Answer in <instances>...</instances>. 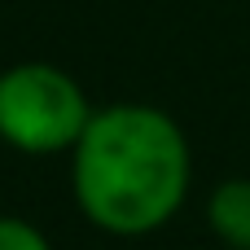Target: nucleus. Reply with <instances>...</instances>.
Here are the masks:
<instances>
[{"instance_id":"20e7f679","label":"nucleus","mask_w":250,"mask_h":250,"mask_svg":"<svg viewBox=\"0 0 250 250\" xmlns=\"http://www.w3.org/2000/svg\"><path fill=\"white\" fill-rule=\"evenodd\" d=\"M0 250H48V242L22 220H0Z\"/></svg>"},{"instance_id":"f257e3e1","label":"nucleus","mask_w":250,"mask_h":250,"mask_svg":"<svg viewBox=\"0 0 250 250\" xmlns=\"http://www.w3.org/2000/svg\"><path fill=\"white\" fill-rule=\"evenodd\" d=\"M189 180V154L176 123L145 105H119L88 123L75 154V189L83 211L114 233L163 224Z\"/></svg>"},{"instance_id":"7ed1b4c3","label":"nucleus","mask_w":250,"mask_h":250,"mask_svg":"<svg viewBox=\"0 0 250 250\" xmlns=\"http://www.w3.org/2000/svg\"><path fill=\"white\" fill-rule=\"evenodd\" d=\"M211 224L233 246L250 250V185L246 180H229V185L215 189V198H211Z\"/></svg>"},{"instance_id":"f03ea898","label":"nucleus","mask_w":250,"mask_h":250,"mask_svg":"<svg viewBox=\"0 0 250 250\" xmlns=\"http://www.w3.org/2000/svg\"><path fill=\"white\" fill-rule=\"evenodd\" d=\"M88 105L83 92L53 66H13L0 75V136H9L18 149L53 154L66 145H79L88 132Z\"/></svg>"}]
</instances>
